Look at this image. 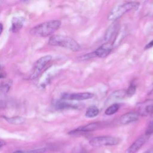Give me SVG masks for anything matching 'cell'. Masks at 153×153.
I'll return each instance as SVG.
<instances>
[{"instance_id": "5bb4252c", "label": "cell", "mask_w": 153, "mask_h": 153, "mask_svg": "<svg viewBox=\"0 0 153 153\" xmlns=\"http://www.w3.org/2000/svg\"><path fill=\"white\" fill-rule=\"evenodd\" d=\"M118 28V23L116 21L114 22L108 27V28L107 29L105 33V36H104L105 41H107V42H109L110 41H111L112 38L114 37V36L116 35Z\"/></svg>"}, {"instance_id": "cb8c5ba5", "label": "cell", "mask_w": 153, "mask_h": 153, "mask_svg": "<svg viewBox=\"0 0 153 153\" xmlns=\"http://www.w3.org/2000/svg\"><path fill=\"white\" fill-rule=\"evenodd\" d=\"M5 142H4L3 140L0 139V148H1V147H2L4 145H5Z\"/></svg>"}, {"instance_id": "f546056e", "label": "cell", "mask_w": 153, "mask_h": 153, "mask_svg": "<svg viewBox=\"0 0 153 153\" xmlns=\"http://www.w3.org/2000/svg\"><path fill=\"white\" fill-rule=\"evenodd\" d=\"M1 75H0V78H1Z\"/></svg>"}, {"instance_id": "52a82bcc", "label": "cell", "mask_w": 153, "mask_h": 153, "mask_svg": "<svg viewBox=\"0 0 153 153\" xmlns=\"http://www.w3.org/2000/svg\"><path fill=\"white\" fill-rule=\"evenodd\" d=\"M94 97V94L90 92L78 93H65L62 96L61 99L69 100H83L91 99Z\"/></svg>"}, {"instance_id": "8992f818", "label": "cell", "mask_w": 153, "mask_h": 153, "mask_svg": "<svg viewBox=\"0 0 153 153\" xmlns=\"http://www.w3.org/2000/svg\"><path fill=\"white\" fill-rule=\"evenodd\" d=\"M137 112L141 116H148L153 113V100L148 99L137 105Z\"/></svg>"}, {"instance_id": "30bf717a", "label": "cell", "mask_w": 153, "mask_h": 153, "mask_svg": "<svg viewBox=\"0 0 153 153\" xmlns=\"http://www.w3.org/2000/svg\"><path fill=\"white\" fill-rule=\"evenodd\" d=\"M112 50V44L109 42H106L97 48L94 53L96 57L103 58L107 56Z\"/></svg>"}, {"instance_id": "f1b7e54d", "label": "cell", "mask_w": 153, "mask_h": 153, "mask_svg": "<svg viewBox=\"0 0 153 153\" xmlns=\"http://www.w3.org/2000/svg\"><path fill=\"white\" fill-rule=\"evenodd\" d=\"M1 106V103H0V106Z\"/></svg>"}, {"instance_id": "d4e9b609", "label": "cell", "mask_w": 153, "mask_h": 153, "mask_svg": "<svg viewBox=\"0 0 153 153\" xmlns=\"http://www.w3.org/2000/svg\"><path fill=\"white\" fill-rule=\"evenodd\" d=\"M144 153H153V148H149Z\"/></svg>"}, {"instance_id": "8fae6325", "label": "cell", "mask_w": 153, "mask_h": 153, "mask_svg": "<svg viewBox=\"0 0 153 153\" xmlns=\"http://www.w3.org/2000/svg\"><path fill=\"white\" fill-rule=\"evenodd\" d=\"M126 96H127L126 90H116L113 93H112L107 98L106 101V104L109 105L112 103L115 102L117 101L123 100Z\"/></svg>"}, {"instance_id": "e0dca14e", "label": "cell", "mask_w": 153, "mask_h": 153, "mask_svg": "<svg viewBox=\"0 0 153 153\" xmlns=\"http://www.w3.org/2000/svg\"><path fill=\"white\" fill-rule=\"evenodd\" d=\"M120 108V105L118 103H114L111 105H110L109 106H108L105 111V114L107 115H114V114H115L119 109Z\"/></svg>"}, {"instance_id": "ffe728a7", "label": "cell", "mask_w": 153, "mask_h": 153, "mask_svg": "<svg viewBox=\"0 0 153 153\" xmlns=\"http://www.w3.org/2000/svg\"><path fill=\"white\" fill-rule=\"evenodd\" d=\"M136 90V86L133 83L131 84L128 87V88H127V90H126L127 96H132L134 94Z\"/></svg>"}, {"instance_id": "4fadbf2b", "label": "cell", "mask_w": 153, "mask_h": 153, "mask_svg": "<svg viewBox=\"0 0 153 153\" xmlns=\"http://www.w3.org/2000/svg\"><path fill=\"white\" fill-rule=\"evenodd\" d=\"M79 105L78 103H74L71 102V100H64L60 99L57 100L55 103V106L57 109H67V108H73V109H77L79 108Z\"/></svg>"}, {"instance_id": "6da1fadb", "label": "cell", "mask_w": 153, "mask_h": 153, "mask_svg": "<svg viewBox=\"0 0 153 153\" xmlns=\"http://www.w3.org/2000/svg\"><path fill=\"white\" fill-rule=\"evenodd\" d=\"M61 26V22L58 20H52L38 25L33 27L30 30L31 35L45 37L56 32Z\"/></svg>"}, {"instance_id": "9a60e30c", "label": "cell", "mask_w": 153, "mask_h": 153, "mask_svg": "<svg viewBox=\"0 0 153 153\" xmlns=\"http://www.w3.org/2000/svg\"><path fill=\"white\" fill-rule=\"evenodd\" d=\"M24 19L22 17L13 18L11 22V30L13 32H17L23 26Z\"/></svg>"}, {"instance_id": "4dcf8cb0", "label": "cell", "mask_w": 153, "mask_h": 153, "mask_svg": "<svg viewBox=\"0 0 153 153\" xmlns=\"http://www.w3.org/2000/svg\"></svg>"}, {"instance_id": "4316f807", "label": "cell", "mask_w": 153, "mask_h": 153, "mask_svg": "<svg viewBox=\"0 0 153 153\" xmlns=\"http://www.w3.org/2000/svg\"><path fill=\"white\" fill-rule=\"evenodd\" d=\"M149 94H153V88H152V90L149 91Z\"/></svg>"}, {"instance_id": "9c48e42d", "label": "cell", "mask_w": 153, "mask_h": 153, "mask_svg": "<svg viewBox=\"0 0 153 153\" xmlns=\"http://www.w3.org/2000/svg\"><path fill=\"white\" fill-rule=\"evenodd\" d=\"M149 136L146 134L142 135L138 137L126 150V153H135L148 140Z\"/></svg>"}, {"instance_id": "ac0fdd59", "label": "cell", "mask_w": 153, "mask_h": 153, "mask_svg": "<svg viewBox=\"0 0 153 153\" xmlns=\"http://www.w3.org/2000/svg\"><path fill=\"white\" fill-rule=\"evenodd\" d=\"M6 121H7L8 123L13 124H21L24 123L25 121V118L21 117H10V118H7V117H4Z\"/></svg>"}, {"instance_id": "603a6c76", "label": "cell", "mask_w": 153, "mask_h": 153, "mask_svg": "<svg viewBox=\"0 0 153 153\" xmlns=\"http://www.w3.org/2000/svg\"><path fill=\"white\" fill-rule=\"evenodd\" d=\"M152 47H153V40L151 41V42H149L146 46H145V49H148V48H150Z\"/></svg>"}, {"instance_id": "3957f363", "label": "cell", "mask_w": 153, "mask_h": 153, "mask_svg": "<svg viewBox=\"0 0 153 153\" xmlns=\"http://www.w3.org/2000/svg\"><path fill=\"white\" fill-rule=\"evenodd\" d=\"M139 7V3L137 2H127L120 5H117L112 8L107 18L109 20L115 22L125 13L131 10H137Z\"/></svg>"}, {"instance_id": "277c9868", "label": "cell", "mask_w": 153, "mask_h": 153, "mask_svg": "<svg viewBox=\"0 0 153 153\" xmlns=\"http://www.w3.org/2000/svg\"><path fill=\"white\" fill-rule=\"evenodd\" d=\"M120 142L119 139L109 136H97L90 140L89 143L94 147H100L103 146H112L117 145Z\"/></svg>"}, {"instance_id": "7c38bea8", "label": "cell", "mask_w": 153, "mask_h": 153, "mask_svg": "<svg viewBox=\"0 0 153 153\" xmlns=\"http://www.w3.org/2000/svg\"><path fill=\"white\" fill-rule=\"evenodd\" d=\"M139 115L137 112H129L123 114L120 118V122L122 124H128L139 119Z\"/></svg>"}, {"instance_id": "2e32d148", "label": "cell", "mask_w": 153, "mask_h": 153, "mask_svg": "<svg viewBox=\"0 0 153 153\" xmlns=\"http://www.w3.org/2000/svg\"><path fill=\"white\" fill-rule=\"evenodd\" d=\"M99 113V110L97 107L94 105L89 106L85 114V115L87 118H94L96 117Z\"/></svg>"}, {"instance_id": "7402d4cb", "label": "cell", "mask_w": 153, "mask_h": 153, "mask_svg": "<svg viewBox=\"0 0 153 153\" xmlns=\"http://www.w3.org/2000/svg\"><path fill=\"white\" fill-rule=\"evenodd\" d=\"M152 133H153V122L151 121L146 129L145 134L149 136V135Z\"/></svg>"}, {"instance_id": "484cf974", "label": "cell", "mask_w": 153, "mask_h": 153, "mask_svg": "<svg viewBox=\"0 0 153 153\" xmlns=\"http://www.w3.org/2000/svg\"><path fill=\"white\" fill-rule=\"evenodd\" d=\"M2 30H3V26H2V24L0 23V35L1 34Z\"/></svg>"}, {"instance_id": "5b68a950", "label": "cell", "mask_w": 153, "mask_h": 153, "mask_svg": "<svg viewBox=\"0 0 153 153\" xmlns=\"http://www.w3.org/2000/svg\"><path fill=\"white\" fill-rule=\"evenodd\" d=\"M51 59L52 57L50 55L45 56L39 59L34 64L33 70L31 74L29 76V79L31 80L36 79L40 74L43 68L48 64V63L50 62Z\"/></svg>"}, {"instance_id": "d6986e66", "label": "cell", "mask_w": 153, "mask_h": 153, "mask_svg": "<svg viewBox=\"0 0 153 153\" xmlns=\"http://www.w3.org/2000/svg\"><path fill=\"white\" fill-rule=\"evenodd\" d=\"M47 151V149L45 148H38V149H32L30 151H22V150H18L13 153H45Z\"/></svg>"}, {"instance_id": "44dd1931", "label": "cell", "mask_w": 153, "mask_h": 153, "mask_svg": "<svg viewBox=\"0 0 153 153\" xmlns=\"http://www.w3.org/2000/svg\"><path fill=\"white\" fill-rule=\"evenodd\" d=\"M94 57H96V56H95L94 52H91V53H88V54H84L83 56H81L79 57L78 60L83 61V60H88V59L93 58Z\"/></svg>"}, {"instance_id": "83f0119b", "label": "cell", "mask_w": 153, "mask_h": 153, "mask_svg": "<svg viewBox=\"0 0 153 153\" xmlns=\"http://www.w3.org/2000/svg\"><path fill=\"white\" fill-rule=\"evenodd\" d=\"M151 121L153 122V113L152 114V119H151Z\"/></svg>"}, {"instance_id": "ba28073f", "label": "cell", "mask_w": 153, "mask_h": 153, "mask_svg": "<svg viewBox=\"0 0 153 153\" xmlns=\"http://www.w3.org/2000/svg\"><path fill=\"white\" fill-rule=\"evenodd\" d=\"M101 127V123L99 122L92 123L84 126H81L75 130H73L68 133L69 134H76L80 133H87L96 130Z\"/></svg>"}, {"instance_id": "7a4b0ae2", "label": "cell", "mask_w": 153, "mask_h": 153, "mask_svg": "<svg viewBox=\"0 0 153 153\" xmlns=\"http://www.w3.org/2000/svg\"><path fill=\"white\" fill-rule=\"evenodd\" d=\"M48 44L53 46L63 47L72 51H78L81 50L80 45L75 39L62 35H52L49 39Z\"/></svg>"}]
</instances>
